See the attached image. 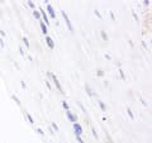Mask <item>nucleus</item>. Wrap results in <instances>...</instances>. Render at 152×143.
<instances>
[{"label": "nucleus", "mask_w": 152, "mask_h": 143, "mask_svg": "<svg viewBox=\"0 0 152 143\" xmlns=\"http://www.w3.org/2000/svg\"><path fill=\"white\" fill-rule=\"evenodd\" d=\"M47 75L50 76V77L53 80V82H55V85H56V89L58 90V91L61 93V94H64V89H62V86H61V84H60V81H58V79H57V76L55 75V74H52V72H47Z\"/></svg>", "instance_id": "1"}, {"label": "nucleus", "mask_w": 152, "mask_h": 143, "mask_svg": "<svg viewBox=\"0 0 152 143\" xmlns=\"http://www.w3.org/2000/svg\"><path fill=\"white\" fill-rule=\"evenodd\" d=\"M61 14H62V17H64L65 22H66V26H67V29H69L70 32H74V27H72V24H71V22H70V18H69V15H67V14H66L64 10H61Z\"/></svg>", "instance_id": "2"}, {"label": "nucleus", "mask_w": 152, "mask_h": 143, "mask_svg": "<svg viewBox=\"0 0 152 143\" xmlns=\"http://www.w3.org/2000/svg\"><path fill=\"white\" fill-rule=\"evenodd\" d=\"M39 14H41V19H42V22L45 23L46 26H48L50 24V20H48V15H47V13L45 12V9L43 8H39Z\"/></svg>", "instance_id": "3"}, {"label": "nucleus", "mask_w": 152, "mask_h": 143, "mask_svg": "<svg viewBox=\"0 0 152 143\" xmlns=\"http://www.w3.org/2000/svg\"><path fill=\"white\" fill-rule=\"evenodd\" d=\"M66 117H67V119L71 123H77V115L74 113H71L70 110H66Z\"/></svg>", "instance_id": "4"}, {"label": "nucleus", "mask_w": 152, "mask_h": 143, "mask_svg": "<svg viewBox=\"0 0 152 143\" xmlns=\"http://www.w3.org/2000/svg\"><path fill=\"white\" fill-rule=\"evenodd\" d=\"M72 127H74L75 134H76V136H79V137H81V134H83V127L80 125L79 123H74Z\"/></svg>", "instance_id": "5"}, {"label": "nucleus", "mask_w": 152, "mask_h": 143, "mask_svg": "<svg viewBox=\"0 0 152 143\" xmlns=\"http://www.w3.org/2000/svg\"><path fill=\"white\" fill-rule=\"evenodd\" d=\"M46 43H47V46H48L51 50L55 48V42H53V39H52V38H51L48 34L46 36Z\"/></svg>", "instance_id": "6"}, {"label": "nucleus", "mask_w": 152, "mask_h": 143, "mask_svg": "<svg viewBox=\"0 0 152 143\" xmlns=\"http://www.w3.org/2000/svg\"><path fill=\"white\" fill-rule=\"evenodd\" d=\"M47 12H48V15L51 17V18H56V13H55V10H53V8H52L50 4H47Z\"/></svg>", "instance_id": "7"}, {"label": "nucleus", "mask_w": 152, "mask_h": 143, "mask_svg": "<svg viewBox=\"0 0 152 143\" xmlns=\"http://www.w3.org/2000/svg\"><path fill=\"white\" fill-rule=\"evenodd\" d=\"M39 26H41V29H42V33H43L45 36H47V33H48V28H47V26L45 24L42 20H39Z\"/></svg>", "instance_id": "8"}, {"label": "nucleus", "mask_w": 152, "mask_h": 143, "mask_svg": "<svg viewBox=\"0 0 152 143\" xmlns=\"http://www.w3.org/2000/svg\"><path fill=\"white\" fill-rule=\"evenodd\" d=\"M85 90H86V93H88V95H89V96H94V91H93V90H91V88H90L89 86V84H86V85H85Z\"/></svg>", "instance_id": "9"}, {"label": "nucleus", "mask_w": 152, "mask_h": 143, "mask_svg": "<svg viewBox=\"0 0 152 143\" xmlns=\"http://www.w3.org/2000/svg\"><path fill=\"white\" fill-rule=\"evenodd\" d=\"M98 104H99V107H100V109H102L103 112H107V107H105V104H104V103L102 101V100H99Z\"/></svg>", "instance_id": "10"}, {"label": "nucleus", "mask_w": 152, "mask_h": 143, "mask_svg": "<svg viewBox=\"0 0 152 143\" xmlns=\"http://www.w3.org/2000/svg\"><path fill=\"white\" fill-rule=\"evenodd\" d=\"M100 36H102V39H103V41H105V42L108 41V34L105 33V31H102V32H100Z\"/></svg>", "instance_id": "11"}, {"label": "nucleus", "mask_w": 152, "mask_h": 143, "mask_svg": "<svg viewBox=\"0 0 152 143\" xmlns=\"http://www.w3.org/2000/svg\"><path fill=\"white\" fill-rule=\"evenodd\" d=\"M33 15H34V18H36V19H38V20H42V19H41V14H39V12L36 10V9H34V12H33Z\"/></svg>", "instance_id": "12"}, {"label": "nucleus", "mask_w": 152, "mask_h": 143, "mask_svg": "<svg viewBox=\"0 0 152 143\" xmlns=\"http://www.w3.org/2000/svg\"><path fill=\"white\" fill-rule=\"evenodd\" d=\"M26 115H27V118H28V120H29V123H31V124H34V119L32 118V115H31V114L26 113Z\"/></svg>", "instance_id": "13"}, {"label": "nucleus", "mask_w": 152, "mask_h": 143, "mask_svg": "<svg viewBox=\"0 0 152 143\" xmlns=\"http://www.w3.org/2000/svg\"><path fill=\"white\" fill-rule=\"evenodd\" d=\"M23 43L26 45L27 48H29V41H28V38H27V37H23Z\"/></svg>", "instance_id": "14"}, {"label": "nucleus", "mask_w": 152, "mask_h": 143, "mask_svg": "<svg viewBox=\"0 0 152 143\" xmlns=\"http://www.w3.org/2000/svg\"><path fill=\"white\" fill-rule=\"evenodd\" d=\"M127 114H128V117H129L131 119H134V115H133V113H132V110L129 108H127Z\"/></svg>", "instance_id": "15"}, {"label": "nucleus", "mask_w": 152, "mask_h": 143, "mask_svg": "<svg viewBox=\"0 0 152 143\" xmlns=\"http://www.w3.org/2000/svg\"><path fill=\"white\" fill-rule=\"evenodd\" d=\"M62 107H64L65 110H70V107H69V104L66 103V100H64V101H62Z\"/></svg>", "instance_id": "16"}, {"label": "nucleus", "mask_w": 152, "mask_h": 143, "mask_svg": "<svg viewBox=\"0 0 152 143\" xmlns=\"http://www.w3.org/2000/svg\"><path fill=\"white\" fill-rule=\"evenodd\" d=\"M12 99L14 100V101H15L17 104H18V105H20V100H19L17 96H15V95H12Z\"/></svg>", "instance_id": "17"}, {"label": "nucleus", "mask_w": 152, "mask_h": 143, "mask_svg": "<svg viewBox=\"0 0 152 143\" xmlns=\"http://www.w3.org/2000/svg\"><path fill=\"white\" fill-rule=\"evenodd\" d=\"M51 125H52V128H53V131H56V132H58V125H57V124H56V123H55V122H52V123H51Z\"/></svg>", "instance_id": "18"}, {"label": "nucleus", "mask_w": 152, "mask_h": 143, "mask_svg": "<svg viewBox=\"0 0 152 143\" xmlns=\"http://www.w3.org/2000/svg\"><path fill=\"white\" fill-rule=\"evenodd\" d=\"M118 72H119V75H121V77H122V80H126V76H124V74H123V70L119 67V70H118Z\"/></svg>", "instance_id": "19"}, {"label": "nucleus", "mask_w": 152, "mask_h": 143, "mask_svg": "<svg viewBox=\"0 0 152 143\" xmlns=\"http://www.w3.org/2000/svg\"><path fill=\"white\" fill-rule=\"evenodd\" d=\"M96 75L99 76V77H103V76H104V71L103 70H98L96 71Z\"/></svg>", "instance_id": "20"}, {"label": "nucleus", "mask_w": 152, "mask_h": 143, "mask_svg": "<svg viewBox=\"0 0 152 143\" xmlns=\"http://www.w3.org/2000/svg\"><path fill=\"white\" fill-rule=\"evenodd\" d=\"M27 3H28V5H29V7L32 8V9H34V8H36V5H34V3H33V1H32V0H28V1H27Z\"/></svg>", "instance_id": "21"}, {"label": "nucleus", "mask_w": 152, "mask_h": 143, "mask_svg": "<svg viewBox=\"0 0 152 143\" xmlns=\"http://www.w3.org/2000/svg\"><path fill=\"white\" fill-rule=\"evenodd\" d=\"M77 105H79V108H80V109H81V110H83L84 113H86V109H85V108H84V105H83V104H81V103H77Z\"/></svg>", "instance_id": "22"}, {"label": "nucleus", "mask_w": 152, "mask_h": 143, "mask_svg": "<svg viewBox=\"0 0 152 143\" xmlns=\"http://www.w3.org/2000/svg\"><path fill=\"white\" fill-rule=\"evenodd\" d=\"M91 133H93V136H94V138H96L98 139V134H96V131L94 129V128H91Z\"/></svg>", "instance_id": "23"}, {"label": "nucleus", "mask_w": 152, "mask_h": 143, "mask_svg": "<svg viewBox=\"0 0 152 143\" xmlns=\"http://www.w3.org/2000/svg\"><path fill=\"white\" fill-rule=\"evenodd\" d=\"M37 132H38V133H39V134H41V136H45V132H43V131H42V129H41V128H37Z\"/></svg>", "instance_id": "24"}, {"label": "nucleus", "mask_w": 152, "mask_h": 143, "mask_svg": "<svg viewBox=\"0 0 152 143\" xmlns=\"http://www.w3.org/2000/svg\"><path fill=\"white\" fill-rule=\"evenodd\" d=\"M94 13H95V15H96V17H98V18H99V19H102V14H100V13H99V12H98V10H95V12H94Z\"/></svg>", "instance_id": "25"}, {"label": "nucleus", "mask_w": 152, "mask_h": 143, "mask_svg": "<svg viewBox=\"0 0 152 143\" xmlns=\"http://www.w3.org/2000/svg\"><path fill=\"white\" fill-rule=\"evenodd\" d=\"M76 141H77L79 143H84V141L81 139V137H79V136H76Z\"/></svg>", "instance_id": "26"}, {"label": "nucleus", "mask_w": 152, "mask_h": 143, "mask_svg": "<svg viewBox=\"0 0 152 143\" xmlns=\"http://www.w3.org/2000/svg\"><path fill=\"white\" fill-rule=\"evenodd\" d=\"M0 36H1V38H4V37L7 36V33L4 32V31H0Z\"/></svg>", "instance_id": "27"}, {"label": "nucleus", "mask_w": 152, "mask_h": 143, "mask_svg": "<svg viewBox=\"0 0 152 143\" xmlns=\"http://www.w3.org/2000/svg\"><path fill=\"white\" fill-rule=\"evenodd\" d=\"M19 52H20V55H22L23 57H24V51H23L22 47H19Z\"/></svg>", "instance_id": "28"}, {"label": "nucleus", "mask_w": 152, "mask_h": 143, "mask_svg": "<svg viewBox=\"0 0 152 143\" xmlns=\"http://www.w3.org/2000/svg\"><path fill=\"white\" fill-rule=\"evenodd\" d=\"M20 84H22V88H23V89H27V85H26L24 81H20Z\"/></svg>", "instance_id": "29"}, {"label": "nucleus", "mask_w": 152, "mask_h": 143, "mask_svg": "<svg viewBox=\"0 0 152 143\" xmlns=\"http://www.w3.org/2000/svg\"><path fill=\"white\" fill-rule=\"evenodd\" d=\"M132 15H133V18H134L137 22H138V17H137V14H136V13H132Z\"/></svg>", "instance_id": "30"}, {"label": "nucleus", "mask_w": 152, "mask_h": 143, "mask_svg": "<svg viewBox=\"0 0 152 143\" xmlns=\"http://www.w3.org/2000/svg\"><path fill=\"white\" fill-rule=\"evenodd\" d=\"M150 0H143V4H145V5H150Z\"/></svg>", "instance_id": "31"}, {"label": "nucleus", "mask_w": 152, "mask_h": 143, "mask_svg": "<svg viewBox=\"0 0 152 143\" xmlns=\"http://www.w3.org/2000/svg\"><path fill=\"white\" fill-rule=\"evenodd\" d=\"M46 86H47V88H48V89H50V90H51V89H52V88H51V84H50V82H48V81H46Z\"/></svg>", "instance_id": "32"}, {"label": "nucleus", "mask_w": 152, "mask_h": 143, "mask_svg": "<svg viewBox=\"0 0 152 143\" xmlns=\"http://www.w3.org/2000/svg\"><path fill=\"white\" fill-rule=\"evenodd\" d=\"M105 58H107V60H112V57H110V55H108V53H105Z\"/></svg>", "instance_id": "33"}, {"label": "nucleus", "mask_w": 152, "mask_h": 143, "mask_svg": "<svg viewBox=\"0 0 152 143\" xmlns=\"http://www.w3.org/2000/svg\"><path fill=\"white\" fill-rule=\"evenodd\" d=\"M0 46L4 48V42H3V38H0Z\"/></svg>", "instance_id": "34"}, {"label": "nucleus", "mask_w": 152, "mask_h": 143, "mask_svg": "<svg viewBox=\"0 0 152 143\" xmlns=\"http://www.w3.org/2000/svg\"><path fill=\"white\" fill-rule=\"evenodd\" d=\"M110 18L113 19V20H115V17H114V14H113V12H110Z\"/></svg>", "instance_id": "35"}, {"label": "nucleus", "mask_w": 152, "mask_h": 143, "mask_svg": "<svg viewBox=\"0 0 152 143\" xmlns=\"http://www.w3.org/2000/svg\"><path fill=\"white\" fill-rule=\"evenodd\" d=\"M141 43H142V46H143V48H147V46H146V42H145V41H142Z\"/></svg>", "instance_id": "36"}, {"label": "nucleus", "mask_w": 152, "mask_h": 143, "mask_svg": "<svg viewBox=\"0 0 152 143\" xmlns=\"http://www.w3.org/2000/svg\"><path fill=\"white\" fill-rule=\"evenodd\" d=\"M141 101H142V104H143V105H145V107H147V103H146V101H145V100H143V99H142V98H141Z\"/></svg>", "instance_id": "37"}, {"label": "nucleus", "mask_w": 152, "mask_h": 143, "mask_svg": "<svg viewBox=\"0 0 152 143\" xmlns=\"http://www.w3.org/2000/svg\"><path fill=\"white\" fill-rule=\"evenodd\" d=\"M0 14H1V10H0Z\"/></svg>", "instance_id": "38"}]
</instances>
